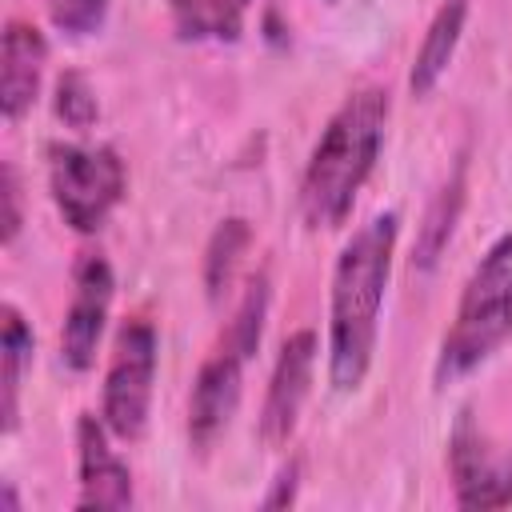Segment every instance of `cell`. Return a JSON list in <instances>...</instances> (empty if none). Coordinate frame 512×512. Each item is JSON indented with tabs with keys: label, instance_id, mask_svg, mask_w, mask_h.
Wrapping results in <instances>:
<instances>
[{
	"label": "cell",
	"instance_id": "cell-1",
	"mask_svg": "<svg viewBox=\"0 0 512 512\" xmlns=\"http://www.w3.org/2000/svg\"><path fill=\"white\" fill-rule=\"evenodd\" d=\"M400 236L396 212H376L352 232L332 268V312H328V380L336 392H356L372 368L380 304L392 272Z\"/></svg>",
	"mask_w": 512,
	"mask_h": 512
},
{
	"label": "cell",
	"instance_id": "cell-2",
	"mask_svg": "<svg viewBox=\"0 0 512 512\" xmlns=\"http://www.w3.org/2000/svg\"><path fill=\"white\" fill-rule=\"evenodd\" d=\"M388 124V92L364 84L344 96V104L324 124L300 180V212L308 228H340L376 168Z\"/></svg>",
	"mask_w": 512,
	"mask_h": 512
},
{
	"label": "cell",
	"instance_id": "cell-3",
	"mask_svg": "<svg viewBox=\"0 0 512 512\" xmlns=\"http://www.w3.org/2000/svg\"><path fill=\"white\" fill-rule=\"evenodd\" d=\"M512 336V232L496 236L472 268L456 320L436 356V384H452L476 372Z\"/></svg>",
	"mask_w": 512,
	"mask_h": 512
},
{
	"label": "cell",
	"instance_id": "cell-4",
	"mask_svg": "<svg viewBox=\"0 0 512 512\" xmlns=\"http://www.w3.org/2000/svg\"><path fill=\"white\" fill-rule=\"evenodd\" d=\"M48 188L64 224L92 236L124 200V160L108 144H52Z\"/></svg>",
	"mask_w": 512,
	"mask_h": 512
},
{
	"label": "cell",
	"instance_id": "cell-5",
	"mask_svg": "<svg viewBox=\"0 0 512 512\" xmlns=\"http://www.w3.org/2000/svg\"><path fill=\"white\" fill-rule=\"evenodd\" d=\"M156 360H160L156 328L144 316L124 320L112 344V360L104 372V404H100V416L112 428V436L140 440L148 432Z\"/></svg>",
	"mask_w": 512,
	"mask_h": 512
},
{
	"label": "cell",
	"instance_id": "cell-6",
	"mask_svg": "<svg viewBox=\"0 0 512 512\" xmlns=\"http://www.w3.org/2000/svg\"><path fill=\"white\" fill-rule=\"evenodd\" d=\"M112 292H116L112 264L100 252H80V260L72 268V300H68L64 328H60V360L72 372H88L96 364Z\"/></svg>",
	"mask_w": 512,
	"mask_h": 512
},
{
	"label": "cell",
	"instance_id": "cell-7",
	"mask_svg": "<svg viewBox=\"0 0 512 512\" xmlns=\"http://www.w3.org/2000/svg\"><path fill=\"white\" fill-rule=\"evenodd\" d=\"M448 472L460 508H508L512 504V452L488 444L472 424V412H460L448 436Z\"/></svg>",
	"mask_w": 512,
	"mask_h": 512
},
{
	"label": "cell",
	"instance_id": "cell-8",
	"mask_svg": "<svg viewBox=\"0 0 512 512\" xmlns=\"http://www.w3.org/2000/svg\"><path fill=\"white\" fill-rule=\"evenodd\" d=\"M312 372H316V332L300 328L280 344L268 392H264V408H260V440L268 448H284L296 432L300 408L312 392Z\"/></svg>",
	"mask_w": 512,
	"mask_h": 512
},
{
	"label": "cell",
	"instance_id": "cell-9",
	"mask_svg": "<svg viewBox=\"0 0 512 512\" xmlns=\"http://www.w3.org/2000/svg\"><path fill=\"white\" fill-rule=\"evenodd\" d=\"M244 360L248 356L220 344L196 372V384H192V396H188V444L200 456L224 436V428L236 416L240 384H244Z\"/></svg>",
	"mask_w": 512,
	"mask_h": 512
},
{
	"label": "cell",
	"instance_id": "cell-10",
	"mask_svg": "<svg viewBox=\"0 0 512 512\" xmlns=\"http://www.w3.org/2000/svg\"><path fill=\"white\" fill-rule=\"evenodd\" d=\"M112 428L104 416L80 412L76 420V464H80V496L76 508H132V472L108 444Z\"/></svg>",
	"mask_w": 512,
	"mask_h": 512
},
{
	"label": "cell",
	"instance_id": "cell-11",
	"mask_svg": "<svg viewBox=\"0 0 512 512\" xmlns=\"http://www.w3.org/2000/svg\"><path fill=\"white\" fill-rule=\"evenodd\" d=\"M44 64H48L44 32L28 20H8L0 40V112L8 124H16L32 108Z\"/></svg>",
	"mask_w": 512,
	"mask_h": 512
},
{
	"label": "cell",
	"instance_id": "cell-12",
	"mask_svg": "<svg viewBox=\"0 0 512 512\" xmlns=\"http://www.w3.org/2000/svg\"><path fill=\"white\" fill-rule=\"evenodd\" d=\"M464 20H468V0H440L436 16L428 20V32H424V40H420V48H416L412 72H408L412 96H428V92L440 84V76L448 72L452 56H456Z\"/></svg>",
	"mask_w": 512,
	"mask_h": 512
},
{
	"label": "cell",
	"instance_id": "cell-13",
	"mask_svg": "<svg viewBox=\"0 0 512 512\" xmlns=\"http://www.w3.org/2000/svg\"><path fill=\"white\" fill-rule=\"evenodd\" d=\"M32 364V328L16 304H0V424L4 436L20 424V384Z\"/></svg>",
	"mask_w": 512,
	"mask_h": 512
},
{
	"label": "cell",
	"instance_id": "cell-14",
	"mask_svg": "<svg viewBox=\"0 0 512 512\" xmlns=\"http://www.w3.org/2000/svg\"><path fill=\"white\" fill-rule=\"evenodd\" d=\"M460 208H464V160L452 168V176L440 184V192L432 196V204L424 208V220L416 228V244H412V264L420 272H432L436 260L444 256L452 232H456V220H460Z\"/></svg>",
	"mask_w": 512,
	"mask_h": 512
},
{
	"label": "cell",
	"instance_id": "cell-15",
	"mask_svg": "<svg viewBox=\"0 0 512 512\" xmlns=\"http://www.w3.org/2000/svg\"><path fill=\"white\" fill-rule=\"evenodd\" d=\"M252 0H168L180 40H240Z\"/></svg>",
	"mask_w": 512,
	"mask_h": 512
},
{
	"label": "cell",
	"instance_id": "cell-16",
	"mask_svg": "<svg viewBox=\"0 0 512 512\" xmlns=\"http://www.w3.org/2000/svg\"><path fill=\"white\" fill-rule=\"evenodd\" d=\"M252 244V228L244 216H228L216 224L208 248H204V288H208V300H220L236 276V264L240 256L248 252Z\"/></svg>",
	"mask_w": 512,
	"mask_h": 512
},
{
	"label": "cell",
	"instance_id": "cell-17",
	"mask_svg": "<svg viewBox=\"0 0 512 512\" xmlns=\"http://www.w3.org/2000/svg\"><path fill=\"white\" fill-rule=\"evenodd\" d=\"M268 296H272V292H268V276L256 272V276L248 280V288H244V300H240V308H236L228 332H224V344L236 348L240 356H252V352L260 348L264 316H268Z\"/></svg>",
	"mask_w": 512,
	"mask_h": 512
},
{
	"label": "cell",
	"instance_id": "cell-18",
	"mask_svg": "<svg viewBox=\"0 0 512 512\" xmlns=\"http://www.w3.org/2000/svg\"><path fill=\"white\" fill-rule=\"evenodd\" d=\"M52 108H56V116H60L68 128H76V132L92 128L96 116H100V100H96V92L88 88V80H84L80 72H64V76L56 80V100H52Z\"/></svg>",
	"mask_w": 512,
	"mask_h": 512
},
{
	"label": "cell",
	"instance_id": "cell-19",
	"mask_svg": "<svg viewBox=\"0 0 512 512\" xmlns=\"http://www.w3.org/2000/svg\"><path fill=\"white\" fill-rule=\"evenodd\" d=\"M112 0H48V16L68 36H88L104 24Z\"/></svg>",
	"mask_w": 512,
	"mask_h": 512
},
{
	"label": "cell",
	"instance_id": "cell-20",
	"mask_svg": "<svg viewBox=\"0 0 512 512\" xmlns=\"http://www.w3.org/2000/svg\"><path fill=\"white\" fill-rule=\"evenodd\" d=\"M0 196H4V232H0V240L12 244L24 216H20V180H16V168L8 160L0 164Z\"/></svg>",
	"mask_w": 512,
	"mask_h": 512
},
{
	"label": "cell",
	"instance_id": "cell-21",
	"mask_svg": "<svg viewBox=\"0 0 512 512\" xmlns=\"http://www.w3.org/2000/svg\"><path fill=\"white\" fill-rule=\"evenodd\" d=\"M296 480H300V460H288V468H280L272 492L264 496V508H288L296 500Z\"/></svg>",
	"mask_w": 512,
	"mask_h": 512
},
{
	"label": "cell",
	"instance_id": "cell-22",
	"mask_svg": "<svg viewBox=\"0 0 512 512\" xmlns=\"http://www.w3.org/2000/svg\"><path fill=\"white\" fill-rule=\"evenodd\" d=\"M4 508H8V512H16V508H20V500H16V492H12V484H4Z\"/></svg>",
	"mask_w": 512,
	"mask_h": 512
}]
</instances>
